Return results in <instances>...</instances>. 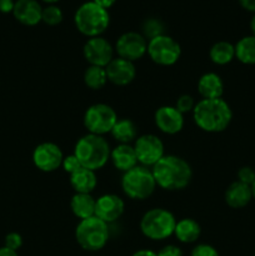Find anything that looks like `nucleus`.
Instances as JSON below:
<instances>
[{"instance_id":"1","label":"nucleus","mask_w":255,"mask_h":256,"mask_svg":"<svg viewBox=\"0 0 255 256\" xmlns=\"http://www.w3.org/2000/svg\"><path fill=\"white\" fill-rule=\"evenodd\" d=\"M155 182L164 190H182L190 184L192 172L184 159L175 155H164L152 169Z\"/></svg>"},{"instance_id":"2","label":"nucleus","mask_w":255,"mask_h":256,"mask_svg":"<svg viewBox=\"0 0 255 256\" xmlns=\"http://www.w3.org/2000/svg\"><path fill=\"white\" fill-rule=\"evenodd\" d=\"M194 122L206 132H222L230 125L232 112L224 99H202L192 110Z\"/></svg>"},{"instance_id":"3","label":"nucleus","mask_w":255,"mask_h":256,"mask_svg":"<svg viewBox=\"0 0 255 256\" xmlns=\"http://www.w3.org/2000/svg\"><path fill=\"white\" fill-rule=\"evenodd\" d=\"M109 142L104 136L94 134L84 135L78 140L74 149V155L78 158L82 168L96 172L105 166L110 159Z\"/></svg>"},{"instance_id":"4","label":"nucleus","mask_w":255,"mask_h":256,"mask_svg":"<svg viewBox=\"0 0 255 256\" xmlns=\"http://www.w3.org/2000/svg\"><path fill=\"white\" fill-rule=\"evenodd\" d=\"M76 29L88 38L100 36L110 24V15L106 9L94 2H86L80 5L74 15Z\"/></svg>"},{"instance_id":"5","label":"nucleus","mask_w":255,"mask_h":256,"mask_svg":"<svg viewBox=\"0 0 255 256\" xmlns=\"http://www.w3.org/2000/svg\"><path fill=\"white\" fill-rule=\"evenodd\" d=\"M176 219L174 215L162 208H154L142 215L140 230L145 238L154 242L165 240L174 234Z\"/></svg>"},{"instance_id":"6","label":"nucleus","mask_w":255,"mask_h":256,"mask_svg":"<svg viewBox=\"0 0 255 256\" xmlns=\"http://www.w3.org/2000/svg\"><path fill=\"white\" fill-rule=\"evenodd\" d=\"M75 239L84 250L99 252L109 240V228L96 216L80 220L75 229Z\"/></svg>"},{"instance_id":"7","label":"nucleus","mask_w":255,"mask_h":256,"mask_svg":"<svg viewBox=\"0 0 255 256\" xmlns=\"http://www.w3.org/2000/svg\"><path fill=\"white\" fill-rule=\"evenodd\" d=\"M122 192L132 200L148 199L156 188L152 170L142 165H136L124 172L122 179Z\"/></svg>"},{"instance_id":"8","label":"nucleus","mask_w":255,"mask_h":256,"mask_svg":"<svg viewBox=\"0 0 255 256\" xmlns=\"http://www.w3.org/2000/svg\"><path fill=\"white\" fill-rule=\"evenodd\" d=\"M118 122V115L110 105L98 102L88 108L84 114V126L89 134L100 135L112 132L115 122Z\"/></svg>"},{"instance_id":"9","label":"nucleus","mask_w":255,"mask_h":256,"mask_svg":"<svg viewBox=\"0 0 255 256\" xmlns=\"http://www.w3.org/2000/svg\"><path fill=\"white\" fill-rule=\"evenodd\" d=\"M148 55L150 59L162 66L174 65L182 55V48L175 39L169 35H159L148 42Z\"/></svg>"},{"instance_id":"10","label":"nucleus","mask_w":255,"mask_h":256,"mask_svg":"<svg viewBox=\"0 0 255 256\" xmlns=\"http://www.w3.org/2000/svg\"><path fill=\"white\" fill-rule=\"evenodd\" d=\"M115 52L118 56L129 62H136L142 59L148 52V40L140 32H128L119 36L115 44Z\"/></svg>"},{"instance_id":"11","label":"nucleus","mask_w":255,"mask_h":256,"mask_svg":"<svg viewBox=\"0 0 255 256\" xmlns=\"http://www.w3.org/2000/svg\"><path fill=\"white\" fill-rule=\"evenodd\" d=\"M138 162L142 166H154L164 156V144L154 134H145L138 138L134 144Z\"/></svg>"},{"instance_id":"12","label":"nucleus","mask_w":255,"mask_h":256,"mask_svg":"<svg viewBox=\"0 0 255 256\" xmlns=\"http://www.w3.org/2000/svg\"><path fill=\"white\" fill-rule=\"evenodd\" d=\"M82 54L90 65L106 68L114 59V48L102 36L89 38L84 45Z\"/></svg>"},{"instance_id":"13","label":"nucleus","mask_w":255,"mask_h":256,"mask_svg":"<svg viewBox=\"0 0 255 256\" xmlns=\"http://www.w3.org/2000/svg\"><path fill=\"white\" fill-rule=\"evenodd\" d=\"M64 160L62 149L54 142H42L32 152V162L39 170L52 172L59 169Z\"/></svg>"},{"instance_id":"14","label":"nucleus","mask_w":255,"mask_h":256,"mask_svg":"<svg viewBox=\"0 0 255 256\" xmlns=\"http://www.w3.org/2000/svg\"><path fill=\"white\" fill-rule=\"evenodd\" d=\"M158 129L168 135H175L184 128V115L175 106H160L154 115Z\"/></svg>"},{"instance_id":"15","label":"nucleus","mask_w":255,"mask_h":256,"mask_svg":"<svg viewBox=\"0 0 255 256\" xmlns=\"http://www.w3.org/2000/svg\"><path fill=\"white\" fill-rule=\"evenodd\" d=\"M124 209L125 204L122 198L115 194H105L96 199L95 216L106 224H110V222H116L122 216Z\"/></svg>"},{"instance_id":"16","label":"nucleus","mask_w":255,"mask_h":256,"mask_svg":"<svg viewBox=\"0 0 255 256\" xmlns=\"http://www.w3.org/2000/svg\"><path fill=\"white\" fill-rule=\"evenodd\" d=\"M108 80L116 86L129 85L136 76V69L132 62L125 60L122 58H114L105 68Z\"/></svg>"},{"instance_id":"17","label":"nucleus","mask_w":255,"mask_h":256,"mask_svg":"<svg viewBox=\"0 0 255 256\" xmlns=\"http://www.w3.org/2000/svg\"><path fill=\"white\" fill-rule=\"evenodd\" d=\"M12 15L20 24L35 26L42 22V6L38 0H16Z\"/></svg>"},{"instance_id":"18","label":"nucleus","mask_w":255,"mask_h":256,"mask_svg":"<svg viewBox=\"0 0 255 256\" xmlns=\"http://www.w3.org/2000/svg\"><path fill=\"white\" fill-rule=\"evenodd\" d=\"M252 199V186L240 182H234L225 192V202L232 209H242L246 206Z\"/></svg>"},{"instance_id":"19","label":"nucleus","mask_w":255,"mask_h":256,"mask_svg":"<svg viewBox=\"0 0 255 256\" xmlns=\"http://www.w3.org/2000/svg\"><path fill=\"white\" fill-rule=\"evenodd\" d=\"M110 159L115 169L119 172H126L138 165V158L135 154L134 146L130 144H119L110 152Z\"/></svg>"},{"instance_id":"20","label":"nucleus","mask_w":255,"mask_h":256,"mask_svg":"<svg viewBox=\"0 0 255 256\" xmlns=\"http://www.w3.org/2000/svg\"><path fill=\"white\" fill-rule=\"evenodd\" d=\"M198 92L202 99H220L224 92V82L215 72H206L198 82Z\"/></svg>"},{"instance_id":"21","label":"nucleus","mask_w":255,"mask_h":256,"mask_svg":"<svg viewBox=\"0 0 255 256\" xmlns=\"http://www.w3.org/2000/svg\"><path fill=\"white\" fill-rule=\"evenodd\" d=\"M98 179L95 172L86 169V168H80L78 172L70 175V185L75 192L79 194H92L96 188Z\"/></svg>"},{"instance_id":"22","label":"nucleus","mask_w":255,"mask_h":256,"mask_svg":"<svg viewBox=\"0 0 255 256\" xmlns=\"http://www.w3.org/2000/svg\"><path fill=\"white\" fill-rule=\"evenodd\" d=\"M95 205L96 200L92 196V194H76L70 200V209L72 214L80 220L95 216Z\"/></svg>"},{"instance_id":"23","label":"nucleus","mask_w":255,"mask_h":256,"mask_svg":"<svg viewBox=\"0 0 255 256\" xmlns=\"http://www.w3.org/2000/svg\"><path fill=\"white\" fill-rule=\"evenodd\" d=\"M200 234H202V229L198 222L190 218H185V219L176 222L175 225L174 235L179 242H184V244H190V242H195L199 239Z\"/></svg>"},{"instance_id":"24","label":"nucleus","mask_w":255,"mask_h":256,"mask_svg":"<svg viewBox=\"0 0 255 256\" xmlns=\"http://www.w3.org/2000/svg\"><path fill=\"white\" fill-rule=\"evenodd\" d=\"M110 134L119 144H130L138 139V126L130 119H118Z\"/></svg>"},{"instance_id":"25","label":"nucleus","mask_w":255,"mask_h":256,"mask_svg":"<svg viewBox=\"0 0 255 256\" xmlns=\"http://www.w3.org/2000/svg\"><path fill=\"white\" fill-rule=\"evenodd\" d=\"M235 58L246 65H255V36L249 35L240 39L235 45Z\"/></svg>"},{"instance_id":"26","label":"nucleus","mask_w":255,"mask_h":256,"mask_svg":"<svg viewBox=\"0 0 255 256\" xmlns=\"http://www.w3.org/2000/svg\"><path fill=\"white\" fill-rule=\"evenodd\" d=\"M212 62L216 65H226L235 58V45L228 42H218L209 52Z\"/></svg>"},{"instance_id":"27","label":"nucleus","mask_w":255,"mask_h":256,"mask_svg":"<svg viewBox=\"0 0 255 256\" xmlns=\"http://www.w3.org/2000/svg\"><path fill=\"white\" fill-rule=\"evenodd\" d=\"M108 82V75L105 68L90 65L84 72V82L88 88L92 90H100L105 86Z\"/></svg>"},{"instance_id":"28","label":"nucleus","mask_w":255,"mask_h":256,"mask_svg":"<svg viewBox=\"0 0 255 256\" xmlns=\"http://www.w3.org/2000/svg\"><path fill=\"white\" fill-rule=\"evenodd\" d=\"M62 19H64V14L58 5L49 4L42 8V22L46 25L55 26V25H59L62 22Z\"/></svg>"},{"instance_id":"29","label":"nucleus","mask_w":255,"mask_h":256,"mask_svg":"<svg viewBox=\"0 0 255 256\" xmlns=\"http://www.w3.org/2000/svg\"><path fill=\"white\" fill-rule=\"evenodd\" d=\"M162 34H164V24L156 18H149L142 22V35L145 39L149 38L150 40Z\"/></svg>"},{"instance_id":"30","label":"nucleus","mask_w":255,"mask_h":256,"mask_svg":"<svg viewBox=\"0 0 255 256\" xmlns=\"http://www.w3.org/2000/svg\"><path fill=\"white\" fill-rule=\"evenodd\" d=\"M195 105L196 104H195L194 98H192V95L184 94V95H180V96L178 98L175 108H176V109L179 110L182 115H184V114H186V112H192L195 108Z\"/></svg>"},{"instance_id":"31","label":"nucleus","mask_w":255,"mask_h":256,"mask_svg":"<svg viewBox=\"0 0 255 256\" xmlns=\"http://www.w3.org/2000/svg\"><path fill=\"white\" fill-rule=\"evenodd\" d=\"M62 169H64V172H69L70 175L74 174L75 172H78L80 168H82V164H80V162L78 160V158L75 156L74 154L68 155V156H64V160H62Z\"/></svg>"},{"instance_id":"32","label":"nucleus","mask_w":255,"mask_h":256,"mask_svg":"<svg viewBox=\"0 0 255 256\" xmlns=\"http://www.w3.org/2000/svg\"><path fill=\"white\" fill-rule=\"evenodd\" d=\"M238 182L252 186V182H255V170L250 166L240 168L239 172H238Z\"/></svg>"},{"instance_id":"33","label":"nucleus","mask_w":255,"mask_h":256,"mask_svg":"<svg viewBox=\"0 0 255 256\" xmlns=\"http://www.w3.org/2000/svg\"><path fill=\"white\" fill-rule=\"evenodd\" d=\"M22 235L18 234V232H10L5 236V248L8 249H12L14 252H18V250L22 248Z\"/></svg>"},{"instance_id":"34","label":"nucleus","mask_w":255,"mask_h":256,"mask_svg":"<svg viewBox=\"0 0 255 256\" xmlns=\"http://www.w3.org/2000/svg\"><path fill=\"white\" fill-rule=\"evenodd\" d=\"M192 256H219V252L212 245L199 244L192 250Z\"/></svg>"},{"instance_id":"35","label":"nucleus","mask_w":255,"mask_h":256,"mask_svg":"<svg viewBox=\"0 0 255 256\" xmlns=\"http://www.w3.org/2000/svg\"><path fill=\"white\" fill-rule=\"evenodd\" d=\"M156 254L158 256H182V252L180 248L175 246V245H166L160 249Z\"/></svg>"},{"instance_id":"36","label":"nucleus","mask_w":255,"mask_h":256,"mask_svg":"<svg viewBox=\"0 0 255 256\" xmlns=\"http://www.w3.org/2000/svg\"><path fill=\"white\" fill-rule=\"evenodd\" d=\"M14 5H15L14 0H0V12H4V14L12 12V10H14Z\"/></svg>"},{"instance_id":"37","label":"nucleus","mask_w":255,"mask_h":256,"mask_svg":"<svg viewBox=\"0 0 255 256\" xmlns=\"http://www.w3.org/2000/svg\"><path fill=\"white\" fill-rule=\"evenodd\" d=\"M239 2L244 9L252 12L255 14V0H239Z\"/></svg>"},{"instance_id":"38","label":"nucleus","mask_w":255,"mask_h":256,"mask_svg":"<svg viewBox=\"0 0 255 256\" xmlns=\"http://www.w3.org/2000/svg\"><path fill=\"white\" fill-rule=\"evenodd\" d=\"M92 2H95V4H98L99 6L104 8V9H109V8H112V5L116 2V0H92Z\"/></svg>"},{"instance_id":"39","label":"nucleus","mask_w":255,"mask_h":256,"mask_svg":"<svg viewBox=\"0 0 255 256\" xmlns=\"http://www.w3.org/2000/svg\"><path fill=\"white\" fill-rule=\"evenodd\" d=\"M132 256H158V254L152 250H148V249H142L135 252Z\"/></svg>"},{"instance_id":"40","label":"nucleus","mask_w":255,"mask_h":256,"mask_svg":"<svg viewBox=\"0 0 255 256\" xmlns=\"http://www.w3.org/2000/svg\"><path fill=\"white\" fill-rule=\"evenodd\" d=\"M0 256H19L16 252L12 249H8V248H0Z\"/></svg>"},{"instance_id":"41","label":"nucleus","mask_w":255,"mask_h":256,"mask_svg":"<svg viewBox=\"0 0 255 256\" xmlns=\"http://www.w3.org/2000/svg\"><path fill=\"white\" fill-rule=\"evenodd\" d=\"M250 29H252V35H254V36H255V14L252 15V22H250Z\"/></svg>"},{"instance_id":"42","label":"nucleus","mask_w":255,"mask_h":256,"mask_svg":"<svg viewBox=\"0 0 255 256\" xmlns=\"http://www.w3.org/2000/svg\"><path fill=\"white\" fill-rule=\"evenodd\" d=\"M252 199H255V182L252 184Z\"/></svg>"},{"instance_id":"43","label":"nucleus","mask_w":255,"mask_h":256,"mask_svg":"<svg viewBox=\"0 0 255 256\" xmlns=\"http://www.w3.org/2000/svg\"><path fill=\"white\" fill-rule=\"evenodd\" d=\"M42 2H48V4H55V2H58L59 0H42Z\"/></svg>"}]
</instances>
